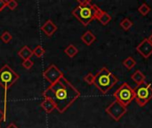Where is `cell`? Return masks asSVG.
Masks as SVG:
<instances>
[{
	"mask_svg": "<svg viewBox=\"0 0 152 128\" xmlns=\"http://www.w3.org/2000/svg\"><path fill=\"white\" fill-rule=\"evenodd\" d=\"M12 39V36L10 32L8 31H4L2 35H1V40L4 43V44H8L10 43V41Z\"/></svg>",
	"mask_w": 152,
	"mask_h": 128,
	"instance_id": "44dd1931",
	"label": "cell"
},
{
	"mask_svg": "<svg viewBox=\"0 0 152 128\" xmlns=\"http://www.w3.org/2000/svg\"><path fill=\"white\" fill-rule=\"evenodd\" d=\"M57 26L53 23L52 20H46L42 26H41V30L47 36V37H52L53 33L57 30Z\"/></svg>",
	"mask_w": 152,
	"mask_h": 128,
	"instance_id": "30bf717a",
	"label": "cell"
},
{
	"mask_svg": "<svg viewBox=\"0 0 152 128\" xmlns=\"http://www.w3.org/2000/svg\"><path fill=\"white\" fill-rule=\"evenodd\" d=\"M5 7H6V1L0 0V12L3 11Z\"/></svg>",
	"mask_w": 152,
	"mask_h": 128,
	"instance_id": "d4e9b609",
	"label": "cell"
},
{
	"mask_svg": "<svg viewBox=\"0 0 152 128\" xmlns=\"http://www.w3.org/2000/svg\"><path fill=\"white\" fill-rule=\"evenodd\" d=\"M136 51L144 58L148 59L152 54V44L148 38H144L137 46Z\"/></svg>",
	"mask_w": 152,
	"mask_h": 128,
	"instance_id": "9c48e42d",
	"label": "cell"
},
{
	"mask_svg": "<svg viewBox=\"0 0 152 128\" xmlns=\"http://www.w3.org/2000/svg\"><path fill=\"white\" fill-rule=\"evenodd\" d=\"M41 107L48 114L51 113L53 110H55V104L53 102V101H51L50 99H46V98H45V100L42 102Z\"/></svg>",
	"mask_w": 152,
	"mask_h": 128,
	"instance_id": "5bb4252c",
	"label": "cell"
},
{
	"mask_svg": "<svg viewBox=\"0 0 152 128\" xmlns=\"http://www.w3.org/2000/svg\"><path fill=\"white\" fill-rule=\"evenodd\" d=\"M138 11H139V12H140L142 16H146V15L151 12V7H150L146 3H143V4H142L139 6Z\"/></svg>",
	"mask_w": 152,
	"mask_h": 128,
	"instance_id": "d6986e66",
	"label": "cell"
},
{
	"mask_svg": "<svg viewBox=\"0 0 152 128\" xmlns=\"http://www.w3.org/2000/svg\"><path fill=\"white\" fill-rule=\"evenodd\" d=\"M148 39H149V41H150V42L152 44V34L150 36V37H149V38H148Z\"/></svg>",
	"mask_w": 152,
	"mask_h": 128,
	"instance_id": "83f0119b",
	"label": "cell"
},
{
	"mask_svg": "<svg viewBox=\"0 0 152 128\" xmlns=\"http://www.w3.org/2000/svg\"><path fill=\"white\" fill-rule=\"evenodd\" d=\"M80 95V92L64 76L56 83L50 85L43 93L45 98L53 101L60 113H64Z\"/></svg>",
	"mask_w": 152,
	"mask_h": 128,
	"instance_id": "6da1fadb",
	"label": "cell"
},
{
	"mask_svg": "<svg viewBox=\"0 0 152 128\" xmlns=\"http://www.w3.org/2000/svg\"><path fill=\"white\" fill-rule=\"evenodd\" d=\"M123 65L127 69H132L133 68H134L135 67V65H136V61H135V60L133 58V57H127L126 60H124L123 61Z\"/></svg>",
	"mask_w": 152,
	"mask_h": 128,
	"instance_id": "e0dca14e",
	"label": "cell"
},
{
	"mask_svg": "<svg viewBox=\"0 0 152 128\" xmlns=\"http://www.w3.org/2000/svg\"><path fill=\"white\" fill-rule=\"evenodd\" d=\"M81 40L85 45H91L96 40V36L94 33H92L90 30H87L81 36Z\"/></svg>",
	"mask_w": 152,
	"mask_h": 128,
	"instance_id": "7c38bea8",
	"label": "cell"
},
{
	"mask_svg": "<svg viewBox=\"0 0 152 128\" xmlns=\"http://www.w3.org/2000/svg\"><path fill=\"white\" fill-rule=\"evenodd\" d=\"M113 96L115 97L116 101L120 102L125 107H127L135 99L134 91L127 83L122 84L116 90Z\"/></svg>",
	"mask_w": 152,
	"mask_h": 128,
	"instance_id": "277c9868",
	"label": "cell"
},
{
	"mask_svg": "<svg viewBox=\"0 0 152 128\" xmlns=\"http://www.w3.org/2000/svg\"><path fill=\"white\" fill-rule=\"evenodd\" d=\"M84 80L88 85H94V75H93L92 73H88L86 76H85Z\"/></svg>",
	"mask_w": 152,
	"mask_h": 128,
	"instance_id": "7402d4cb",
	"label": "cell"
},
{
	"mask_svg": "<svg viewBox=\"0 0 152 128\" xmlns=\"http://www.w3.org/2000/svg\"><path fill=\"white\" fill-rule=\"evenodd\" d=\"M63 77L62 71L59 68H57L54 64H51L44 72H43V78L50 83V85H53L56 83L61 78Z\"/></svg>",
	"mask_w": 152,
	"mask_h": 128,
	"instance_id": "ba28073f",
	"label": "cell"
},
{
	"mask_svg": "<svg viewBox=\"0 0 152 128\" xmlns=\"http://www.w3.org/2000/svg\"><path fill=\"white\" fill-rule=\"evenodd\" d=\"M19 78V75L7 64L0 69V86L4 88V91H7Z\"/></svg>",
	"mask_w": 152,
	"mask_h": 128,
	"instance_id": "5b68a950",
	"label": "cell"
},
{
	"mask_svg": "<svg viewBox=\"0 0 152 128\" xmlns=\"http://www.w3.org/2000/svg\"><path fill=\"white\" fill-rule=\"evenodd\" d=\"M5 122L6 121V118H4V112L0 110V122Z\"/></svg>",
	"mask_w": 152,
	"mask_h": 128,
	"instance_id": "484cf974",
	"label": "cell"
},
{
	"mask_svg": "<svg viewBox=\"0 0 152 128\" xmlns=\"http://www.w3.org/2000/svg\"><path fill=\"white\" fill-rule=\"evenodd\" d=\"M21 65H22L26 69H30L33 67L34 62H33L31 60H26V61H22Z\"/></svg>",
	"mask_w": 152,
	"mask_h": 128,
	"instance_id": "cb8c5ba5",
	"label": "cell"
},
{
	"mask_svg": "<svg viewBox=\"0 0 152 128\" xmlns=\"http://www.w3.org/2000/svg\"><path fill=\"white\" fill-rule=\"evenodd\" d=\"M105 110H106L107 114L110 117H111L115 121H119L121 119V118L126 113L127 109H126V107H125L120 102H118V101L115 100L106 108Z\"/></svg>",
	"mask_w": 152,
	"mask_h": 128,
	"instance_id": "52a82bcc",
	"label": "cell"
},
{
	"mask_svg": "<svg viewBox=\"0 0 152 128\" xmlns=\"http://www.w3.org/2000/svg\"><path fill=\"white\" fill-rule=\"evenodd\" d=\"M111 16H110V14H109L107 12H105V11H101V12L99 13V15L97 16V18H96V20H98L102 25H107L108 23H110V20H111Z\"/></svg>",
	"mask_w": 152,
	"mask_h": 128,
	"instance_id": "9a60e30c",
	"label": "cell"
},
{
	"mask_svg": "<svg viewBox=\"0 0 152 128\" xmlns=\"http://www.w3.org/2000/svg\"><path fill=\"white\" fill-rule=\"evenodd\" d=\"M135 101L140 107H144L152 99V86L150 83L144 82L143 84L137 86L134 89Z\"/></svg>",
	"mask_w": 152,
	"mask_h": 128,
	"instance_id": "8992f818",
	"label": "cell"
},
{
	"mask_svg": "<svg viewBox=\"0 0 152 128\" xmlns=\"http://www.w3.org/2000/svg\"><path fill=\"white\" fill-rule=\"evenodd\" d=\"M5 128H19L15 124H13V123H11L8 127H6Z\"/></svg>",
	"mask_w": 152,
	"mask_h": 128,
	"instance_id": "4316f807",
	"label": "cell"
},
{
	"mask_svg": "<svg viewBox=\"0 0 152 128\" xmlns=\"http://www.w3.org/2000/svg\"><path fill=\"white\" fill-rule=\"evenodd\" d=\"M45 53V50L44 49V47L42 45H37L34 50H33V54L37 57V58H41Z\"/></svg>",
	"mask_w": 152,
	"mask_h": 128,
	"instance_id": "ffe728a7",
	"label": "cell"
},
{
	"mask_svg": "<svg viewBox=\"0 0 152 128\" xmlns=\"http://www.w3.org/2000/svg\"><path fill=\"white\" fill-rule=\"evenodd\" d=\"M18 55H19V57H20L23 61H26V60H30V58H31L34 54H33V50H31L28 45H24L21 49L19 50Z\"/></svg>",
	"mask_w": 152,
	"mask_h": 128,
	"instance_id": "8fae6325",
	"label": "cell"
},
{
	"mask_svg": "<svg viewBox=\"0 0 152 128\" xmlns=\"http://www.w3.org/2000/svg\"><path fill=\"white\" fill-rule=\"evenodd\" d=\"M131 78L136 83L137 86H140V85L143 84L145 82V79H146L144 74L141 70H139V69L135 70L134 73H133L131 75Z\"/></svg>",
	"mask_w": 152,
	"mask_h": 128,
	"instance_id": "4fadbf2b",
	"label": "cell"
},
{
	"mask_svg": "<svg viewBox=\"0 0 152 128\" xmlns=\"http://www.w3.org/2000/svg\"><path fill=\"white\" fill-rule=\"evenodd\" d=\"M78 5L72 11V14L84 26H87L93 20H95L102 9L93 4L90 0H78Z\"/></svg>",
	"mask_w": 152,
	"mask_h": 128,
	"instance_id": "7a4b0ae2",
	"label": "cell"
},
{
	"mask_svg": "<svg viewBox=\"0 0 152 128\" xmlns=\"http://www.w3.org/2000/svg\"><path fill=\"white\" fill-rule=\"evenodd\" d=\"M18 6V3L14 0H9L6 1V7H8L10 10H14Z\"/></svg>",
	"mask_w": 152,
	"mask_h": 128,
	"instance_id": "603a6c76",
	"label": "cell"
},
{
	"mask_svg": "<svg viewBox=\"0 0 152 128\" xmlns=\"http://www.w3.org/2000/svg\"><path fill=\"white\" fill-rule=\"evenodd\" d=\"M118 78L110 71L109 69L103 67L94 76V85L102 94H105L118 83Z\"/></svg>",
	"mask_w": 152,
	"mask_h": 128,
	"instance_id": "3957f363",
	"label": "cell"
},
{
	"mask_svg": "<svg viewBox=\"0 0 152 128\" xmlns=\"http://www.w3.org/2000/svg\"><path fill=\"white\" fill-rule=\"evenodd\" d=\"M64 53H65L69 58H74V57L78 53V49H77L74 45L70 44V45H69L65 48Z\"/></svg>",
	"mask_w": 152,
	"mask_h": 128,
	"instance_id": "2e32d148",
	"label": "cell"
},
{
	"mask_svg": "<svg viewBox=\"0 0 152 128\" xmlns=\"http://www.w3.org/2000/svg\"><path fill=\"white\" fill-rule=\"evenodd\" d=\"M133 25H134L133 21H132L130 19H128V18L123 19V20H121V22H120V27H121L125 31H128V30L132 28Z\"/></svg>",
	"mask_w": 152,
	"mask_h": 128,
	"instance_id": "ac0fdd59",
	"label": "cell"
}]
</instances>
